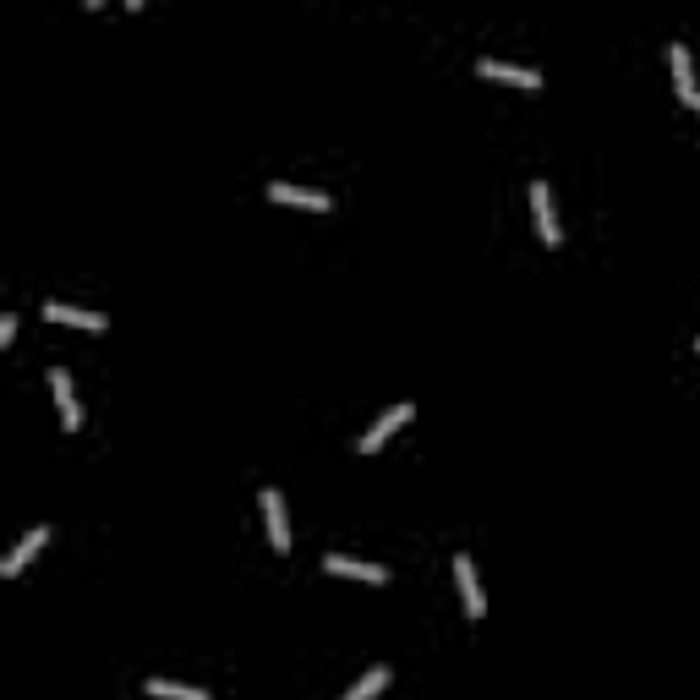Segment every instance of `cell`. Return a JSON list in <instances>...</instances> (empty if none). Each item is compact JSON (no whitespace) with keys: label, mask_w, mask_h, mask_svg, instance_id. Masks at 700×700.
<instances>
[{"label":"cell","mask_w":700,"mask_h":700,"mask_svg":"<svg viewBox=\"0 0 700 700\" xmlns=\"http://www.w3.org/2000/svg\"><path fill=\"white\" fill-rule=\"evenodd\" d=\"M323 569H329V575H345V580H372V586H383V580H389V569H383V564L345 558V553H329V558H323Z\"/></svg>","instance_id":"1"},{"label":"cell","mask_w":700,"mask_h":700,"mask_svg":"<svg viewBox=\"0 0 700 700\" xmlns=\"http://www.w3.org/2000/svg\"><path fill=\"white\" fill-rule=\"evenodd\" d=\"M454 580H460V597H465V618H482L487 613V597H482V580H476V564L471 558H454Z\"/></svg>","instance_id":"2"},{"label":"cell","mask_w":700,"mask_h":700,"mask_svg":"<svg viewBox=\"0 0 700 700\" xmlns=\"http://www.w3.org/2000/svg\"><path fill=\"white\" fill-rule=\"evenodd\" d=\"M405 422H411V405H394V411H383V416H378V422H372V433H367V438H361V443H356V449H361V454H372V449H383V443H389L394 433H400V427H405Z\"/></svg>","instance_id":"3"},{"label":"cell","mask_w":700,"mask_h":700,"mask_svg":"<svg viewBox=\"0 0 700 700\" xmlns=\"http://www.w3.org/2000/svg\"><path fill=\"white\" fill-rule=\"evenodd\" d=\"M263 520H268V542L274 553H290V525H285V498L274 487H263Z\"/></svg>","instance_id":"4"},{"label":"cell","mask_w":700,"mask_h":700,"mask_svg":"<svg viewBox=\"0 0 700 700\" xmlns=\"http://www.w3.org/2000/svg\"><path fill=\"white\" fill-rule=\"evenodd\" d=\"M44 318H50V323H72V329H104V323H110V318H104V312H88V307H66V301H44Z\"/></svg>","instance_id":"5"},{"label":"cell","mask_w":700,"mask_h":700,"mask_svg":"<svg viewBox=\"0 0 700 700\" xmlns=\"http://www.w3.org/2000/svg\"><path fill=\"white\" fill-rule=\"evenodd\" d=\"M44 542H50V525H33V531H28V536H22V542L11 547V553H6V564H0V575H22V569H28V558L39 553Z\"/></svg>","instance_id":"6"},{"label":"cell","mask_w":700,"mask_h":700,"mask_svg":"<svg viewBox=\"0 0 700 700\" xmlns=\"http://www.w3.org/2000/svg\"><path fill=\"white\" fill-rule=\"evenodd\" d=\"M268 197H274V203L312 208V214H323V208H329V192H312V186H290V181H274V186H268Z\"/></svg>","instance_id":"7"},{"label":"cell","mask_w":700,"mask_h":700,"mask_svg":"<svg viewBox=\"0 0 700 700\" xmlns=\"http://www.w3.org/2000/svg\"><path fill=\"white\" fill-rule=\"evenodd\" d=\"M476 72H482V77H504V83H520L525 93L542 88V72H531V66H509V61H493V55H487V61H476Z\"/></svg>","instance_id":"8"},{"label":"cell","mask_w":700,"mask_h":700,"mask_svg":"<svg viewBox=\"0 0 700 700\" xmlns=\"http://www.w3.org/2000/svg\"><path fill=\"white\" fill-rule=\"evenodd\" d=\"M531 214H536V230H542L547 247H558V219H553V197H547L542 181H531Z\"/></svg>","instance_id":"9"},{"label":"cell","mask_w":700,"mask_h":700,"mask_svg":"<svg viewBox=\"0 0 700 700\" xmlns=\"http://www.w3.org/2000/svg\"><path fill=\"white\" fill-rule=\"evenodd\" d=\"M668 61H673V83H679L684 104H695V110H700V88H695V66H690V50H684V44H673V50H668Z\"/></svg>","instance_id":"10"},{"label":"cell","mask_w":700,"mask_h":700,"mask_svg":"<svg viewBox=\"0 0 700 700\" xmlns=\"http://www.w3.org/2000/svg\"><path fill=\"white\" fill-rule=\"evenodd\" d=\"M50 389H55V405H61V422H66V427L83 422V411H77V394H72V372L55 367V372H50Z\"/></svg>","instance_id":"11"},{"label":"cell","mask_w":700,"mask_h":700,"mask_svg":"<svg viewBox=\"0 0 700 700\" xmlns=\"http://www.w3.org/2000/svg\"><path fill=\"white\" fill-rule=\"evenodd\" d=\"M383 684H389V668H367V673H361V679L340 695V700H372V695L383 690Z\"/></svg>","instance_id":"12"},{"label":"cell","mask_w":700,"mask_h":700,"mask_svg":"<svg viewBox=\"0 0 700 700\" xmlns=\"http://www.w3.org/2000/svg\"><path fill=\"white\" fill-rule=\"evenodd\" d=\"M148 695H159V700H208V690H192V684H170V679H148Z\"/></svg>","instance_id":"13"},{"label":"cell","mask_w":700,"mask_h":700,"mask_svg":"<svg viewBox=\"0 0 700 700\" xmlns=\"http://www.w3.org/2000/svg\"><path fill=\"white\" fill-rule=\"evenodd\" d=\"M695 350H700V340H695Z\"/></svg>","instance_id":"14"}]
</instances>
